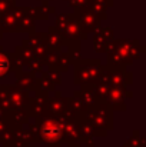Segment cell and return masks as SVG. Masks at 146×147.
Here are the masks:
<instances>
[{
    "mask_svg": "<svg viewBox=\"0 0 146 147\" xmlns=\"http://www.w3.org/2000/svg\"><path fill=\"white\" fill-rule=\"evenodd\" d=\"M43 136L46 140H57L60 137V127L57 124L49 123L43 127Z\"/></svg>",
    "mask_w": 146,
    "mask_h": 147,
    "instance_id": "6da1fadb",
    "label": "cell"
},
{
    "mask_svg": "<svg viewBox=\"0 0 146 147\" xmlns=\"http://www.w3.org/2000/svg\"><path fill=\"white\" fill-rule=\"evenodd\" d=\"M7 69H9V60L3 54H0V76H3L7 71Z\"/></svg>",
    "mask_w": 146,
    "mask_h": 147,
    "instance_id": "7a4b0ae2",
    "label": "cell"
}]
</instances>
